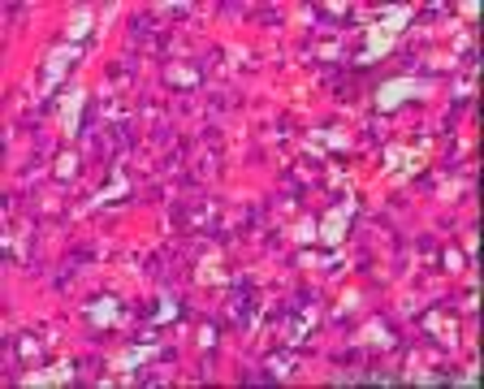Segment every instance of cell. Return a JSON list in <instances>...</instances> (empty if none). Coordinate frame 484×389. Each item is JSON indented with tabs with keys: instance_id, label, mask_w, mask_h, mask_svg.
Here are the masks:
<instances>
[{
	"instance_id": "obj_7",
	"label": "cell",
	"mask_w": 484,
	"mask_h": 389,
	"mask_svg": "<svg viewBox=\"0 0 484 389\" xmlns=\"http://www.w3.org/2000/svg\"><path fill=\"white\" fill-rule=\"evenodd\" d=\"M78 108H83V91H74V100H70V108H65V130H70V134L78 130Z\"/></svg>"
},
{
	"instance_id": "obj_1",
	"label": "cell",
	"mask_w": 484,
	"mask_h": 389,
	"mask_svg": "<svg viewBox=\"0 0 484 389\" xmlns=\"http://www.w3.org/2000/svg\"><path fill=\"white\" fill-rule=\"evenodd\" d=\"M424 91H428L424 78H394V83H385V87L376 91V108L390 112V108H398L402 100H411V95H424Z\"/></svg>"
},
{
	"instance_id": "obj_8",
	"label": "cell",
	"mask_w": 484,
	"mask_h": 389,
	"mask_svg": "<svg viewBox=\"0 0 484 389\" xmlns=\"http://www.w3.org/2000/svg\"><path fill=\"white\" fill-rule=\"evenodd\" d=\"M112 316H117V307H112V303H104V307H91V320H95V324H100V320H112Z\"/></svg>"
},
{
	"instance_id": "obj_3",
	"label": "cell",
	"mask_w": 484,
	"mask_h": 389,
	"mask_svg": "<svg viewBox=\"0 0 484 389\" xmlns=\"http://www.w3.org/2000/svg\"><path fill=\"white\" fill-rule=\"evenodd\" d=\"M61 381H74V368H70V363H61V368H52V372H30L22 385H61Z\"/></svg>"
},
{
	"instance_id": "obj_9",
	"label": "cell",
	"mask_w": 484,
	"mask_h": 389,
	"mask_svg": "<svg viewBox=\"0 0 484 389\" xmlns=\"http://www.w3.org/2000/svg\"><path fill=\"white\" fill-rule=\"evenodd\" d=\"M121 190H125V182H121V177H112V186H108V194H104V199H117Z\"/></svg>"
},
{
	"instance_id": "obj_4",
	"label": "cell",
	"mask_w": 484,
	"mask_h": 389,
	"mask_svg": "<svg viewBox=\"0 0 484 389\" xmlns=\"http://www.w3.org/2000/svg\"><path fill=\"white\" fill-rule=\"evenodd\" d=\"M78 57V48L70 43V48H61V52H52V65H48V87H57V78L65 74V65Z\"/></svg>"
},
{
	"instance_id": "obj_6",
	"label": "cell",
	"mask_w": 484,
	"mask_h": 389,
	"mask_svg": "<svg viewBox=\"0 0 484 389\" xmlns=\"http://www.w3.org/2000/svg\"><path fill=\"white\" fill-rule=\"evenodd\" d=\"M87 30H91V9H78L74 13V26H70V39H83Z\"/></svg>"
},
{
	"instance_id": "obj_5",
	"label": "cell",
	"mask_w": 484,
	"mask_h": 389,
	"mask_svg": "<svg viewBox=\"0 0 484 389\" xmlns=\"http://www.w3.org/2000/svg\"><path fill=\"white\" fill-rule=\"evenodd\" d=\"M152 355H156V346H143V350H130V355H117V359H112V368H139V363H148L152 359Z\"/></svg>"
},
{
	"instance_id": "obj_2",
	"label": "cell",
	"mask_w": 484,
	"mask_h": 389,
	"mask_svg": "<svg viewBox=\"0 0 484 389\" xmlns=\"http://www.w3.org/2000/svg\"><path fill=\"white\" fill-rule=\"evenodd\" d=\"M350 212H354V199L337 203L333 212L325 217V225H320V238H325L329 247H337V242H342V234H346V221H350Z\"/></svg>"
}]
</instances>
